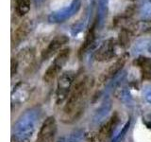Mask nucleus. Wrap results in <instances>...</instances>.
I'll use <instances>...</instances> for the list:
<instances>
[{"instance_id":"nucleus-1","label":"nucleus","mask_w":151,"mask_h":142,"mask_svg":"<svg viewBox=\"0 0 151 142\" xmlns=\"http://www.w3.org/2000/svg\"><path fill=\"white\" fill-rule=\"evenodd\" d=\"M92 86L93 80L88 76L79 75L76 77L63 110L61 120L63 122L71 123L81 115Z\"/></svg>"},{"instance_id":"nucleus-2","label":"nucleus","mask_w":151,"mask_h":142,"mask_svg":"<svg viewBox=\"0 0 151 142\" xmlns=\"http://www.w3.org/2000/svg\"><path fill=\"white\" fill-rule=\"evenodd\" d=\"M81 7V1L80 0H73L69 6H66L58 11L51 12L48 15V21L50 23H63L68 20L69 18L74 16Z\"/></svg>"},{"instance_id":"nucleus-3","label":"nucleus","mask_w":151,"mask_h":142,"mask_svg":"<svg viewBox=\"0 0 151 142\" xmlns=\"http://www.w3.org/2000/svg\"><path fill=\"white\" fill-rule=\"evenodd\" d=\"M76 80V73L72 70L65 71L60 76L58 80V89H57V98L58 102H63V99H67L70 90L72 88Z\"/></svg>"},{"instance_id":"nucleus-4","label":"nucleus","mask_w":151,"mask_h":142,"mask_svg":"<svg viewBox=\"0 0 151 142\" xmlns=\"http://www.w3.org/2000/svg\"><path fill=\"white\" fill-rule=\"evenodd\" d=\"M117 41L113 38H110L102 43L98 49L94 52V59L97 62H108L116 56Z\"/></svg>"},{"instance_id":"nucleus-5","label":"nucleus","mask_w":151,"mask_h":142,"mask_svg":"<svg viewBox=\"0 0 151 142\" xmlns=\"http://www.w3.org/2000/svg\"><path fill=\"white\" fill-rule=\"evenodd\" d=\"M57 132V122L54 117H49L44 121L38 133L36 142H51Z\"/></svg>"},{"instance_id":"nucleus-6","label":"nucleus","mask_w":151,"mask_h":142,"mask_svg":"<svg viewBox=\"0 0 151 142\" xmlns=\"http://www.w3.org/2000/svg\"><path fill=\"white\" fill-rule=\"evenodd\" d=\"M69 42V38L66 35H58L53 38L45 49L42 52V60H48L51 57L63 49V46H65Z\"/></svg>"},{"instance_id":"nucleus-7","label":"nucleus","mask_w":151,"mask_h":142,"mask_svg":"<svg viewBox=\"0 0 151 142\" xmlns=\"http://www.w3.org/2000/svg\"><path fill=\"white\" fill-rule=\"evenodd\" d=\"M129 53H124L118 58L114 63H112L107 69H105L102 72V74L99 77V82L100 83H105L111 78L114 77V76L119 72V71L124 67L125 64L127 63V59H129Z\"/></svg>"},{"instance_id":"nucleus-8","label":"nucleus","mask_w":151,"mask_h":142,"mask_svg":"<svg viewBox=\"0 0 151 142\" xmlns=\"http://www.w3.org/2000/svg\"><path fill=\"white\" fill-rule=\"evenodd\" d=\"M33 30V21L30 19H25L21 22L20 25L18 26L16 30L14 31V40L15 43H20L23 40H25L27 35Z\"/></svg>"},{"instance_id":"nucleus-9","label":"nucleus","mask_w":151,"mask_h":142,"mask_svg":"<svg viewBox=\"0 0 151 142\" xmlns=\"http://www.w3.org/2000/svg\"><path fill=\"white\" fill-rule=\"evenodd\" d=\"M34 59H35L34 50L30 49V47H27V49H22L16 57L19 67H25V68L29 67L30 65H32Z\"/></svg>"},{"instance_id":"nucleus-10","label":"nucleus","mask_w":151,"mask_h":142,"mask_svg":"<svg viewBox=\"0 0 151 142\" xmlns=\"http://www.w3.org/2000/svg\"><path fill=\"white\" fill-rule=\"evenodd\" d=\"M127 28H129V30L134 36L151 32V19H145V20H140L130 24V26L127 27Z\"/></svg>"},{"instance_id":"nucleus-11","label":"nucleus","mask_w":151,"mask_h":142,"mask_svg":"<svg viewBox=\"0 0 151 142\" xmlns=\"http://www.w3.org/2000/svg\"><path fill=\"white\" fill-rule=\"evenodd\" d=\"M133 64L141 69V72L143 74V79L151 80V59L150 58L141 56L133 62Z\"/></svg>"},{"instance_id":"nucleus-12","label":"nucleus","mask_w":151,"mask_h":142,"mask_svg":"<svg viewBox=\"0 0 151 142\" xmlns=\"http://www.w3.org/2000/svg\"><path fill=\"white\" fill-rule=\"evenodd\" d=\"M96 21L93 23V25L89 28L86 33V36H85L84 41L78 51L79 57H81L94 43V40H96Z\"/></svg>"},{"instance_id":"nucleus-13","label":"nucleus","mask_w":151,"mask_h":142,"mask_svg":"<svg viewBox=\"0 0 151 142\" xmlns=\"http://www.w3.org/2000/svg\"><path fill=\"white\" fill-rule=\"evenodd\" d=\"M118 120H119V118H118V117H117V114H114V115L110 118V120L107 121L105 124H103L101 126L100 130H99L98 133L104 140L107 139L108 137L111 135L112 130L114 129V127L117 124Z\"/></svg>"},{"instance_id":"nucleus-14","label":"nucleus","mask_w":151,"mask_h":142,"mask_svg":"<svg viewBox=\"0 0 151 142\" xmlns=\"http://www.w3.org/2000/svg\"><path fill=\"white\" fill-rule=\"evenodd\" d=\"M70 54H71L70 47H64V49H61L58 53V55L56 56V58L54 59V62L52 63V64L55 65L58 69L61 70L63 66L66 64V63L68 62Z\"/></svg>"},{"instance_id":"nucleus-15","label":"nucleus","mask_w":151,"mask_h":142,"mask_svg":"<svg viewBox=\"0 0 151 142\" xmlns=\"http://www.w3.org/2000/svg\"><path fill=\"white\" fill-rule=\"evenodd\" d=\"M109 11V0H98V9H97V20L96 23L102 27L105 22Z\"/></svg>"},{"instance_id":"nucleus-16","label":"nucleus","mask_w":151,"mask_h":142,"mask_svg":"<svg viewBox=\"0 0 151 142\" xmlns=\"http://www.w3.org/2000/svg\"><path fill=\"white\" fill-rule=\"evenodd\" d=\"M133 36L134 35L132 34V32L129 30V28H122L119 33V42H118V44L122 47L129 46Z\"/></svg>"},{"instance_id":"nucleus-17","label":"nucleus","mask_w":151,"mask_h":142,"mask_svg":"<svg viewBox=\"0 0 151 142\" xmlns=\"http://www.w3.org/2000/svg\"><path fill=\"white\" fill-rule=\"evenodd\" d=\"M30 11V0H17L15 12L18 16H24Z\"/></svg>"},{"instance_id":"nucleus-18","label":"nucleus","mask_w":151,"mask_h":142,"mask_svg":"<svg viewBox=\"0 0 151 142\" xmlns=\"http://www.w3.org/2000/svg\"><path fill=\"white\" fill-rule=\"evenodd\" d=\"M60 72V70L58 69L55 65H53L51 64L50 66L46 69V71L44 74V78H42V79H44V82L46 83H52L56 79V77L58 76V74Z\"/></svg>"},{"instance_id":"nucleus-19","label":"nucleus","mask_w":151,"mask_h":142,"mask_svg":"<svg viewBox=\"0 0 151 142\" xmlns=\"http://www.w3.org/2000/svg\"><path fill=\"white\" fill-rule=\"evenodd\" d=\"M140 11L146 17L151 16V0H148V1L144 5V6H142Z\"/></svg>"},{"instance_id":"nucleus-20","label":"nucleus","mask_w":151,"mask_h":142,"mask_svg":"<svg viewBox=\"0 0 151 142\" xmlns=\"http://www.w3.org/2000/svg\"><path fill=\"white\" fill-rule=\"evenodd\" d=\"M88 141L89 142H103L104 139L100 136L99 133H90L88 135Z\"/></svg>"},{"instance_id":"nucleus-21","label":"nucleus","mask_w":151,"mask_h":142,"mask_svg":"<svg viewBox=\"0 0 151 142\" xmlns=\"http://www.w3.org/2000/svg\"><path fill=\"white\" fill-rule=\"evenodd\" d=\"M18 68H19V65H18V62L16 58H12V76H13L16 73Z\"/></svg>"},{"instance_id":"nucleus-22","label":"nucleus","mask_w":151,"mask_h":142,"mask_svg":"<svg viewBox=\"0 0 151 142\" xmlns=\"http://www.w3.org/2000/svg\"><path fill=\"white\" fill-rule=\"evenodd\" d=\"M149 51L151 52V43H150V45H149Z\"/></svg>"},{"instance_id":"nucleus-23","label":"nucleus","mask_w":151,"mask_h":142,"mask_svg":"<svg viewBox=\"0 0 151 142\" xmlns=\"http://www.w3.org/2000/svg\"><path fill=\"white\" fill-rule=\"evenodd\" d=\"M129 1H137V0H129Z\"/></svg>"}]
</instances>
